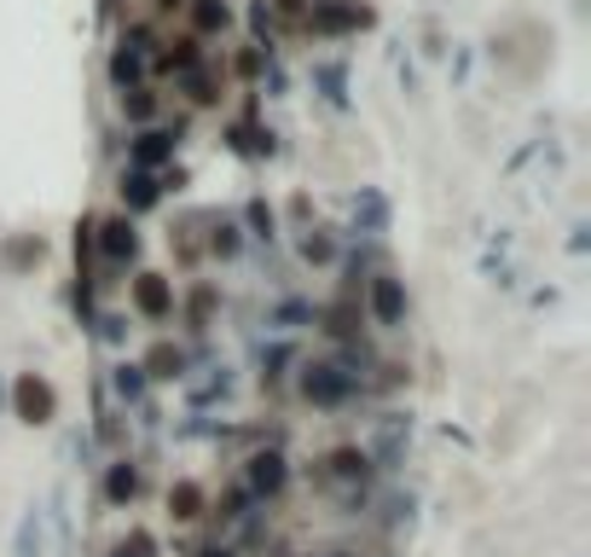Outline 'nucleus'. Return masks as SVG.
Returning <instances> with one entry per match:
<instances>
[{"mask_svg":"<svg viewBox=\"0 0 591 557\" xmlns=\"http://www.w3.org/2000/svg\"><path fill=\"white\" fill-rule=\"evenodd\" d=\"M400 308H406L400 285H395V278H377V320H383V325H395V320H400Z\"/></svg>","mask_w":591,"mask_h":557,"instance_id":"obj_2","label":"nucleus"},{"mask_svg":"<svg viewBox=\"0 0 591 557\" xmlns=\"http://www.w3.org/2000/svg\"><path fill=\"white\" fill-rule=\"evenodd\" d=\"M169 505H180L174 517H197V488H192V483H180V488L169 494Z\"/></svg>","mask_w":591,"mask_h":557,"instance_id":"obj_6","label":"nucleus"},{"mask_svg":"<svg viewBox=\"0 0 591 557\" xmlns=\"http://www.w3.org/2000/svg\"><path fill=\"white\" fill-rule=\"evenodd\" d=\"M307 395L337 401V395H343V377H330V366H314V372H307Z\"/></svg>","mask_w":591,"mask_h":557,"instance_id":"obj_5","label":"nucleus"},{"mask_svg":"<svg viewBox=\"0 0 591 557\" xmlns=\"http://www.w3.org/2000/svg\"><path fill=\"white\" fill-rule=\"evenodd\" d=\"M278 476H285L278 459H255V483H262V488H278Z\"/></svg>","mask_w":591,"mask_h":557,"instance_id":"obj_8","label":"nucleus"},{"mask_svg":"<svg viewBox=\"0 0 591 557\" xmlns=\"http://www.w3.org/2000/svg\"><path fill=\"white\" fill-rule=\"evenodd\" d=\"M203 557H226V551H203Z\"/></svg>","mask_w":591,"mask_h":557,"instance_id":"obj_13","label":"nucleus"},{"mask_svg":"<svg viewBox=\"0 0 591 557\" xmlns=\"http://www.w3.org/2000/svg\"><path fill=\"white\" fill-rule=\"evenodd\" d=\"M134 296H140V308H145V314H163V308H169V291H163V278H157V273H145Z\"/></svg>","mask_w":591,"mask_h":557,"instance_id":"obj_3","label":"nucleus"},{"mask_svg":"<svg viewBox=\"0 0 591 557\" xmlns=\"http://www.w3.org/2000/svg\"><path fill=\"white\" fill-rule=\"evenodd\" d=\"M122 111H134V117H151V99H145V93H134V99H122Z\"/></svg>","mask_w":591,"mask_h":557,"instance_id":"obj_12","label":"nucleus"},{"mask_svg":"<svg viewBox=\"0 0 591 557\" xmlns=\"http://www.w3.org/2000/svg\"><path fill=\"white\" fill-rule=\"evenodd\" d=\"M105 256H134V226L128 221H105Z\"/></svg>","mask_w":591,"mask_h":557,"instance_id":"obj_4","label":"nucleus"},{"mask_svg":"<svg viewBox=\"0 0 591 557\" xmlns=\"http://www.w3.org/2000/svg\"><path fill=\"white\" fill-rule=\"evenodd\" d=\"M163 158H169V140L163 134H145L140 140V163H163Z\"/></svg>","mask_w":591,"mask_h":557,"instance_id":"obj_7","label":"nucleus"},{"mask_svg":"<svg viewBox=\"0 0 591 557\" xmlns=\"http://www.w3.org/2000/svg\"><path fill=\"white\" fill-rule=\"evenodd\" d=\"M128 198H134V204H151V198H157V186H151L145 174H134V192H128Z\"/></svg>","mask_w":591,"mask_h":557,"instance_id":"obj_10","label":"nucleus"},{"mask_svg":"<svg viewBox=\"0 0 591 557\" xmlns=\"http://www.w3.org/2000/svg\"><path fill=\"white\" fill-rule=\"evenodd\" d=\"M128 494H134V470H111V499H128Z\"/></svg>","mask_w":591,"mask_h":557,"instance_id":"obj_9","label":"nucleus"},{"mask_svg":"<svg viewBox=\"0 0 591 557\" xmlns=\"http://www.w3.org/2000/svg\"><path fill=\"white\" fill-rule=\"evenodd\" d=\"M197 23H203V30H215V23H226V7H197Z\"/></svg>","mask_w":591,"mask_h":557,"instance_id":"obj_11","label":"nucleus"},{"mask_svg":"<svg viewBox=\"0 0 591 557\" xmlns=\"http://www.w3.org/2000/svg\"><path fill=\"white\" fill-rule=\"evenodd\" d=\"M18 418L23 424H47V418H53V389H47L35 372L18 377Z\"/></svg>","mask_w":591,"mask_h":557,"instance_id":"obj_1","label":"nucleus"}]
</instances>
